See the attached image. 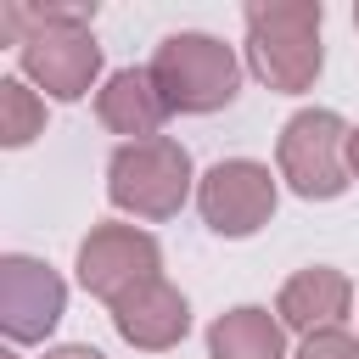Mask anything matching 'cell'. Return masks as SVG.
Returning a JSON list of instances; mask_svg holds the SVG:
<instances>
[{
	"instance_id": "1",
	"label": "cell",
	"mask_w": 359,
	"mask_h": 359,
	"mask_svg": "<svg viewBox=\"0 0 359 359\" xmlns=\"http://www.w3.org/2000/svg\"><path fill=\"white\" fill-rule=\"evenodd\" d=\"M95 6H0V34L17 45V67L50 101H79L101 79V45L90 34Z\"/></svg>"
},
{
	"instance_id": "2",
	"label": "cell",
	"mask_w": 359,
	"mask_h": 359,
	"mask_svg": "<svg viewBox=\"0 0 359 359\" xmlns=\"http://www.w3.org/2000/svg\"><path fill=\"white\" fill-rule=\"evenodd\" d=\"M241 17H247V67L258 73V84L297 95L320 79V67H325V50H320L325 11H320V0H297V6L252 0Z\"/></svg>"
},
{
	"instance_id": "3",
	"label": "cell",
	"mask_w": 359,
	"mask_h": 359,
	"mask_svg": "<svg viewBox=\"0 0 359 359\" xmlns=\"http://www.w3.org/2000/svg\"><path fill=\"white\" fill-rule=\"evenodd\" d=\"M151 79L168 101V112H185V118H208L219 107L236 101L241 90V62L224 39L213 34H196V28H180L168 34L157 50H151Z\"/></svg>"
},
{
	"instance_id": "4",
	"label": "cell",
	"mask_w": 359,
	"mask_h": 359,
	"mask_svg": "<svg viewBox=\"0 0 359 359\" xmlns=\"http://www.w3.org/2000/svg\"><path fill=\"white\" fill-rule=\"evenodd\" d=\"M191 151L168 135L151 140H123L107 157V196L112 208L135 213V219H174L191 196Z\"/></svg>"
},
{
	"instance_id": "5",
	"label": "cell",
	"mask_w": 359,
	"mask_h": 359,
	"mask_svg": "<svg viewBox=\"0 0 359 359\" xmlns=\"http://www.w3.org/2000/svg\"><path fill=\"white\" fill-rule=\"evenodd\" d=\"M348 123L331 107H303L286 118L280 140H275V168L280 180L303 196V202H331L348 191L353 168H348Z\"/></svg>"
},
{
	"instance_id": "6",
	"label": "cell",
	"mask_w": 359,
	"mask_h": 359,
	"mask_svg": "<svg viewBox=\"0 0 359 359\" xmlns=\"http://www.w3.org/2000/svg\"><path fill=\"white\" fill-rule=\"evenodd\" d=\"M157 275H163V247L140 224H95L79 241V286L101 297L107 309Z\"/></svg>"
},
{
	"instance_id": "7",
	"label": "cell",
	"mask_w": 359,
	"mask_h": 359,
	"mask_svg": "<svg viewBox=\"0 0 359 359\" xmlns=\"http://www.w3.org/2000/svg\"><path fill=\"white\" fill-rule=\"evenodd\" d=\"M275 196H280V191H275V174H269L264 163H252V157H224V163H213V168L196 180L202 224H208L213 236H230V241L264 230L269 213H275Z\"/></svg>"
},
{
	"instance_id": "8",
	"label": "cell",
	"mask_w": 359,
	"mask_h": 359,
	"mask_svg": "<svg viewBox=\"0 0 359 359\" xmlns=\"http://www.w3.org/2000/svg\"><path fill=\"white\" fill-rule=\"evenodd\" d=\"M67 309V286L50 264L28 252L0 258V331L6 342H45Z\"/></svg>"
},
{
	"instance_id": "9",
	"label": "cell",
	"mask_w": 359,
	"mask_h": 359,
	"mask_svg": "<svg viewBox=\"0 0 359 359\" xmlns=\"http://www.w3.org/2000/svg\"><path fill=\"white\" fill-rule=\"evenodd\" d=\"M112 325H118V337H123L129 348H140V353H168V348L191 331V303H185L180 286H168V280L157 275V280H146V286H135L129 297L112 303Z\"/></svg>"
},
{
	"instance_id": "10",
	"label": "cell",
	"mask_w": 359,
	"mask_h": 359,
	"mask_svg": "<svg viewBox=\"0 0 359 359\" xmlns=\"http://www.w3.org/2000/svg\"><path fill=\"white\" fill-rule=\"evenodd\" d=\"M95 118H101L112 135H123V140H151L174 112H168V101H163V90H157L151 67H118V73H107L101 90H95Z\"/></svg>"
},
{
	"instance_id": "11",
	"label": "cell",
	"mask_w": 359,
	"mask_h": 359,
	"mask_svg": "<svg viewBox=\"0 0 359 359\" xmlns=\"http://www.w3.org/2000/svg\"><path fill=\"white\" fill-rule=\"evenodd\" d=\"M348 303H353V280H348L342 269H331V264H309V269H297V275L280 286L275 314H280V325H286V331L314 337V331L342 325Z\"/></svg>"
},
{
	"instance_id": "12",
	"label": "cell",
	"mask_w": 359,
	"mask_h": 359,
	"mask_svg": "<svg viewBox=\"0 0 359 359\" xmlns=\"http://www.w3.org/2000/svg\"><path fill=\"white\" fill-rule=\"evenodd\" d=\"M208 359H286V325L280 314L241 303L208 325Z\"/></svg>"
},
{
	"instance_id": "13",
	"label": "cell",
	"mask_w": 359,
	"mask_h": 359,
	"mask_svg": "<svg viewBox=\"0 0 359 359\" xmlns=\"http://www.w3.org/2000/svg\"><path fill=\"white\" fill-rule=\"evenodd\" d=\"M45 129V95L28 90V79H0V146H28Z\"/></svg>"
},
{
	"instance_id": "14",
	"label": "cell",
	"mask_w": 359,
	"mask_h": 359,
	"mask_svg": "<svg viewBox=\"0 0 359 359\" xmlns=\"http://www.w3.org/2000/svg\"><path fill=\"white\" fill-rule=\"evenodd\" d=\"M292 359H359V337H348L342 325H331V331L303 337V348H297Z\"/></svg>"
},
{
	"instance_id": "15",
	"label": "cell",
	"mask_w": 359,
	"mask_h": 359,
	"mask_svg": "<svg viewBox=\"0 0 359 359\" xmlns=\"http://www.w3.org/2000/svg\"><path fill=\"white\" fill-rule=\"evenodd\" d=\"M45 359H107L101 348H90V342H67V348H50Z\"/></svg>"
},
{
	"instance_id": "16",
	"label": "cell",
	"mask_w": 359,
	"mask_h": 359,
	"mask_svg": "<svg viewBox=\"0 0 359 359\" xmlns=\"http://www.w3.org/2000/svg\"><path fill=\"white\" fill-rule=\"evenodd\" d=\"M348 168H353V180H359V123H353V135H348Z\"/></svg>"
},
{
	"instance_id": "17",
	"label": "cell",
	"mask_w": 359,
	"mask_h": 359,
	"mask_svg": "<svg viewBox=\"0 0 359 359\" xmlns=\"http://www.w3.org/2000/svg\"><path fill=\"white\" fill-rule=\"evenodd\" d=\"M353 28H359V6H353Z\"/></svg>"
},
{
	"instance_id": "18",
	"label": "cell",
	"mask_w": 359,
	"mask_h": 359,
	"mask_svg": "<svg viewBox=\"0 0 359 359\" xmlns=\"http://www.w3.org/2000/svg\"><path fill=\"white\" fill-rule=\"evenodd\" d=\"M0 359H17V353H0Z\"/></svg>"
}]
</instances>
